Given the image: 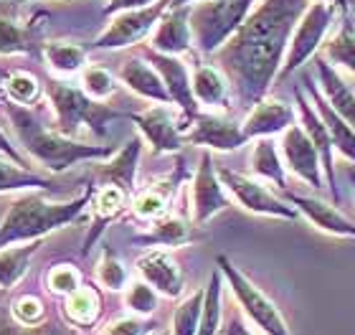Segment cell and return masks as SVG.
Wrapping results in <instances>:
<instances>
[{"mask_svg": "<svg viewBox=\"0 0 355 335\" xmlns=\"http://www.w3.org/2000/svg\"><path fill=\"white\" fill-rule=\"evenodd\" d=\"M307 6L310 0H259L241 28L214 53L241 110L249 112L269 97L279 82L289 38Z\"/></svg>", "mask_w": 355, "mask_h": 335, "instance_id": "cell-1", "label": "cell"}, {"mask_svg": "<svg viewBox=\"0 0 355 335\" xmlns=\"http://www.w3.org/2000/svg\"><path fill=\"white\" fill-rule=\"evenodd\" d=\"M3 112L10 122L18 148L49 173H64L84 160H107L114 153L112 145L74 140V137L61 135L56 127H46L41 114L31 107L13 105L3 99Z\"/></svg>", "mask_w": 355, "mask_h": 335, "instance_id": "cell-2", "label": "cell"}, {"mask_svg": "<svg viewBox=\"0 0 355 335\" xmlns=\"http://www.w3.org/2000/svg\"><path fill=\"white\" fill-rule=\"evenodd\" d=\"M46 194L49 191H23L10 201V209L0 221V249L41 241L53 231L74 223L92 206L94 183H87L69 201H51Z\"/></svg>", "mask_w": 355, "mask_h": 335, "instance_id": "cell-3", "label": "cell"}, {"mask_svg": "<svg viewBox=\"0 0 355 335\" xmlns=\"http://www.w3.org/2000/svg\"><path fill=\"white\" fill-rule=\"evenodd\" d=\"M46 97L53 110V127L74 140H79L82 132L102 140L114 119H130V112H119L107 102H96L79 84H69L61 76L46 79Z\"/></svg>", "mask_w": 355, "mask_h": 335, "instance_id": "cell-4", "label": "cell"}, {"mask_svg": "<svg viewBox=\"0 0 355 335\" xmlns=\"http://www.w3.org/2000/svg\"><path fill=\"white\" fill-rule=\"evenodd\" d=\"M259 0H196L191 3L193 46L203 56H214L241 23L252 15Z\"/></svg>", "mask_w": 355, "mask_h": 335, "instance_id": "cell-5", "label": "cell"}, {"mask_svg": "<svg viewBox=\"0 0 355 335\" xmlns=\"http://www.w3.org/2000/svg\"><path fill=\"white\" fill-rule=\"evenodd\" d=\"M216 267L221 269L223 280H226V287L231 290L239 310L249 318L252 325H257L264 335H295L292 328H289L287 318L282 315L279 305H277L254 280H249L226 254H218V257H216Z\"/></svg>", "mask_w": 355, "mask_h": 335, "instance_id": "cell-6", "label": "cell"}, {"mask_svg": "<svg viewBox=\"0 0 355 335\" xmlns=\"http://www.w3.org/2000/svg\"><path fill=\"white\" fill-rule=\"evenodd\" d=\"M335 18H338V10L333 6H327L322 0H310L307 10H304L302 18L297 21L295 31H292L287 56H284V64H282L279 71V82H284L287 76L295 74L297 69H302L307 61L318 56V51L325 46Z\"/></svg>", "mask_w": 355, "mask_h": 335, "instance_id": "cell-7", "label": "cell"}, {"mask_svg": "<svg viewBox=\"0 0 355 335\" xmlns=\"http://www.w3.org/2000/svg\"><path fill=\"white\" fill-rule=\"evenodd\" d=\"M218 175H221L229 196L246 214L264 216V218H282V221H297V218H302L300 211L284 196L274 194L264 180L246 175V173L231 171V168H218Z\"/></svg>", "mask_w": 355, "mask_h": 335, "instance_id": "cell-8", "label": "cell"}, {"mask_svg": "<svg viewBox=\"0 0 355 335\" xmlns=\"http://www.w3.org/2000/svg\"><path fill=\"white\" fill-rule=\"evenodd\" d=\"M173 6V0H157L148 8H135L122 13L110 15L112 21L104 26V31L92 41V49L96 51H122L130 46L142 44L145 38L153 36L157 21Z\"/></svg>", "mask_w": 355, "mask_h": 335, "instance_id": "cell-9", "label": "cell"}, {"mask_svg": "<svg viewBox=\"0 0 355 335\" xmlns=\"http://www.w3.org/2000/svg\"><path fill=\"white\" fill-rule=\"evenodd\" d=\"M130 122L137 127L145 145L153 155H173L180 153L185 142V122L183 114L173 105H153L145 112H130Z\"/></svg>", "mask_w": 355, "mask_h": 335, "instance_id": "cell-10", "label": "cell"}, {"mask_svg": "<svg viewBox=\"0 0 355 335\" xmlns=\"http://www.w3.org/2000/svg\"><path fill=\"white\" fill-rule=\"evenodd\" d=\"M231 206V196L223 186L218 168L214 163L211 150H203L198 157V168L191 175V221L196 226H206L211 218Z\"/></svg>", "mask_w": 355, "mask_h": 335, "instance_id": "cell-11", "label": "cell"}, {"mask_svg": "<svg viewBox=\"0 0 355 335\" xmlns=\"http://www.w3.org/2000/svg\"><path fill=\"white\" fill-rule=\"evenodd\" d=\"M41 10L23 18L21 0H0V56H41Z\"/></svg>", "mask_w": 355, "mask_h": 335, "instance_id": "cell-12", "label": "cell"}, {"mask_svg": "<svg viewBox=\"0 0 355 335\" xmlns=\"http://www.w3.org/2000/svg\"><path fill=\"white\" fill-rule=\"evenodd\" d=\"M185 142L211 153H234L244 148L249 137L244 132V125L231 117L229 112L200 110L185 132Z\"/></svg>", "mask_w": 355, "mask_h": 335, "instance_id": "cell-13", "label": "cell"}, {"mask_svg": "<svg viewBox=\"0 0 355 335\" xmlns=\"http://www.w3.org/2000/svg\"><path fill=\"white\" fill-rule=\"evenodd\" d=\"M279 153L284 165H287L289 175H295L297 180H302L304 186L315 188V191L327 188L320 153L312 145V140L307 137V132L302 130L300 122H295V125L287 127L279 135Z\"/></svg>", "mask_w": 355, "mask_h": 335, "instance_id": "cell-14", "label": "cell"}, {"mask_svg": "<svg viewBox=\"0 0 355 335\" xmlns=\"http://www.w3.org/2000/svg\"><path fill=\"white\" fill-rule=\"evenodd\" d=\"M142 56L157 69V74L163 79L165 89L171 94V102L178 107V112L183 114L185 127H191V122L198 117V102L193 97V84H191V69L185 67V61L180 56H171V53H160L153 49H142ZM188 132V130H185Z\"/></svg>", "mask_w": 355, "mask_h": 335, "instance_id": "cell-15", "label": "cell"}, {"mask_svg": "<svg viewBox=\"0 0 355 335\" xmlns=\"http://www.w3.org/2000/svg\"><path fill=\"white\" fill-rule=\"evenodd\" d=\"M295 110H297V122L302 125V130L307 132V137H310L312 145H315V148H318V153H320L330 201H333L335 206H340V191H338V180H335V145H333V137H330V132H327V125L322 122L320 112L315 110V105H312L310 97H307V92L302 89V84H300V87H295Z\"/></svg>", "mask_w": 355, "mask_h": 335, "instance_id": "cell-16", "label": "cell"}, {"mask_svg": "<svg viewBox=\"0 0 355 335\" xmlns=\"http://www.w3.org/2000/svg\"><path fill=\"white\" fill-rule=\"evenodd\" d=\"M185 175H188V173H185V160L178 157L175 171L163 175V178L150 180L148 186L137 188V194L132 196V206H130V218L148 226L150 221H155V218L165 216V214H171L173 201H175V196H178V188H180V183L185 180Z\"/></svg>", "mask_w": 355, "mask_h": 335, "instance_id": "cell-17", "label": "cell"}, {"mask_svg": "<svg viewBox=\"0 0 355 335\" xmlns=\"http://www.w3.org/2000/svg\"><path fill=\"white\" fill-rule=\"evenodd\" d=\"M132 196L122 191L114 183H94V198H92V218H89V231L82 244V257H89L92 246L102 239L107 226H112L119 218L130 216Z\"/></svg>", "mask_w": 355, "mask_h": 335, "instance_id": "cell-18", "label": "cell"}, {"mask_svg": "<svg viewBox=\"0 0 355 335\" xmlns=\"http://www.w3.org/2000/svg\"><path fill=\"white\" fill-rule=\"evenodd\" d=\"M135 272L140 280L153 284L160 298L180 300L185 292V272L180 261L168 249H148L135 261Z\"/></svg>", "mask_w": 355, "mask_h": 335, "instance_id": "cell-19", "label": "cell"}, {"mask_svg": "<svg viewBox=\"0 0 355 335\" xmlns=\"http://www.w3.org/2000/svg\"><path fill=\"white\" fill-rule=\"evenodd\" d=\"M148 49L171 56L193 53V31H191V6H171L157 21L153 36L148 38Z\"/></svg>", "mask_w": 355, "mask_h": 335, "instance_id": "cell-20", "label": "cell"}, {"mask_svg": "<svg viewBox=\"0 0 355 335\" xmlns=\"http://www.w3.org/2000/svg\"><path fill=\"white\" fill-rule=\"evenodd\" d=\"M284 198L300 211V216H302L304 221H310L318 231H322L327 237L355 241V221L345 216L335 203H327V201H322V198H312V196L292 194V191H287Z\"/></svg>", "mask_w": 355, "mask_h": 335, "instance_id": "cell-21", "label": "cell"}, {"mask_svg": "<svg viewBox=\"0 0 355 335\" xmlns=\"http://www.w3.org/2000/svg\"><path fill=\"white\" fill-rule=\"evenodd\" d=\"M200 226L185 216H178V214H165V216L155 218V221L148 223V229L135 234L132 244L145 246V249H180V246H188L193 241L200 239Z\"/></svg>", "mask_w": 355, "mask_h": 335, "instance_id": "cell-22", "label": "cell"}, {"mask_svg": "<svg viewBox=\"0 0 355 335\" xmlns=\"http://www.w3.org/2000/svg\"><path fill=\"white\" fill-rule=\"evenodd\" d=\"M193 97L198 102L200 110L208 112H231L234 107V92L221 69L216 64L196 59L191 69Z\"/></svg>", "mask_w": 355, "mask_h": 335, "instance_id": "cell-23", "label": "cell"}, {"mask_svg": "<svg viewBox=\"0 0 355 335\" xmlns=\"http://www.w3.org/2000/svg\"><path fill=\"white\" fill-rule=\"evenodd\" d=\"M295 122H297V110L279 97H264L261 102H257L252 110L246 112V117L241 119L249 142L261 140V137H279Z\"/></svg>", "mask_w": 355, "mask_h": 335, "instance_id": "cell-24", "label": "cell"}, {"mask_svg": "<svg viewBox=\"0 0 355 335\" xmlns=\"http://www.w3.org/2000/svg\"><path fill=\"white\" fill-rule=\"evenodd\" d=\"M142 140L140 135H132L130 140L119 150H114L107 160L96 168V183H114L130 196L137 194V173H140V155H142Z\"/></svg>", "mask_w": 355, "mask_h": 335, "instance_id": "cell-25", "label": "cell"}, {"mask_svg": "<svg viewBox=\"0 0 355 335\" xmlns=\"http://www.w3.org/2000/svg\"><path fill=\"white\" fill-rule=\"evenodd\" d=\"M61 315H64V320H67L69 328L79 330V333L94 330L104 315L102 287L87 280L79 290L61 300Z\"/></svg>", "mask_w": 355, "mask_h": 335, "instance_id": "cell-26", "label": "cell"}, {"mask_svg": "<svg viewBox=\"0 0 355 335\" xmlns=\"http://www.w3.org/2000/svg\"><path fill=\"white\" fill-rule=\"evenodd\" d=\"M119 84H125L132 94L148 99L153 105H173L157 69L145 56H132L119 67Z\"/></svg>", "mask_w": 355, "mask_h": 335, "instance_id": "cell-27", "label": "cell"}, {"mask_svg": "<svg viewBox=\"0 0 355 335\" xmlns=\"http://www.w3.org/2000/svg\"><path fill=\"white\" fill-rule=\"evenodd\" d=\"M302 89L307 92L310 102L315 105V110L320 112L322 122L327 125V132H330V137H333L335 153H340L345 160H350V163L355 165V127L350 125L345 117H340L333 107L327 105L325 97L320 94V89L315 87V82H312V74L302 76Z\"/></svg>", "mask_w": 355, "mask_h": 335, "instance_id": "cell-28", "label": "cell"}, {"mask_svg": "<svg viewBox=\"0 0 355 335\" xmlns=\"http://www.w3.org/2000/svg\"><path fill=\"white\" fill-rule=\"evenodd\" d=\"M315 76H318V89L325 97V102L333 107L340 117H345L355 127V92L340 74L338 69L325 59L315 56Z\"/></svg>", "mask_w": 355, "mask_h": 335, "instance_id": "cell-29", "label": "cell"}, {"mask_svg": "<svg viewBox=\"0 0 355 335\" xmlns=\"http://www.w3.org/2000/svg\"><path fill=\"white\" fill-rule=\"evenodd\" d=\"M249 163H252L254 178L264 180L266 186H274L282 194L289 191V171L287 165H284V160H282L279 142H274V137L254 140Z\"/></svg>", "mask_w": 355, "mask_h": 335, "instance_id": "cell-30", "label": "cell"}, {"mask_svg": "<svg viewBox=\"0 0 355 335\" xmlns=\"http://www.w3.org/2000/svg\"><path fill=\"white\" fill-rule=\"evenodd\" d=\"M87 53H89V49L79 44V41L53 38V41H44L41 59L49 64V69H51L56 76L69 79V76H76L84 71V67L89 64Z\"/></svg>", "mask_w": 355, "mask_h": 335, "instance_id": "cell-31", "label": "cell"}, {"mask_svg": "<svg viewBox=\"0 0 355 335\" xmlns=\"http://www.w3.org/2000/svg\"><path fill=\"white\" fill-rule=\"evenodd\" d=\"M44 246V239L41 241H28V244H13L0 249V292L6 295L8 290H13L15 284L21 282L26 272L31 267V259L33 254Z\"/></svg>", "mask_w": 355, "mask_h": 335, "instance_id": "cell-32", "label": "cell"}, {"mask_svg": "<svg viewBox=\"0 0 355 335\" xmlns=\"http://www.w3.org/2000/svg\"><path fill=\"white\" fill-rule=\"evenodd\" d=\"M46 94V87L41 84L36 74H31L26 69H13L8 71L3 84H0V97L6 102H13V105L21 107H33L38 105Z\"/></svg>", "mask_w": 355, "mask_h": 335, "instance_id": "cell-33", "label": "cell"}, {"mask_svg": "<svg viewBox=\"0 0 355 335\" xmlns=\"http://www.w3.org/2000/svg\"><path fill=\"white\" fill-rule=\"evenodd\" d=\"M223 287H226V280H223L221 269L216 267L211 275H208V282L203 284V310H200V325L198 335H218L223 328Z\"/></svg>", "mask_w": 355, "mask_h": 335, "instance_id": "cell-34", "label": "cell"}, {"mask_svg": "<svg viewBox=\"0 0 355 335\" xmlns=\"http://www.w3.org/2000/svg\"><path fill=\"white\" fill-rule=\"evenodd\" d=\"M322 56L335 69H343V71L355 76V26L345 13H343L338 31L333 36H327L325 46H322Z\"/></svg>", "mask_w": 355, "mask_h": 335, "instance_id": "cell-35", "label": "cell"}, {"mask_svg": "<svg viewBox=\"0 0 355 335\" xmlns=\"http://www.w3.org/2000/svg\"><path fill=\"white\" fill-rule=\"evenodd\" d=\"M51 180L33 173L26 165L15 163L0 153V194H23V191H49Z\"/></svg>", "mask_w": 355, "mask_h": 335, "instance_id": "cell-36", "label": "cell"}, {"mask_svg": "<svg viewBox=\"0 0 355 335\" xmlns=\"http://www.w3.org/2000/svg\"><path fill=\"white\" fill-rule=\"evenodd\" d=\"M94 277H96V284L107 292H125L127 284H130V269L125 267V261L119 259V254L107 244L102 246Z\"/></svg>", "mask_w": 355, "mask_h": 335, "instance_id": "cell-37", "label": "cell"}, {"mask_svg": "<svg viewBox=\"0 0 355 335\" xmlns=\"http://www.w3.org/2000/svg\"><path fill=\"white\" fill-rule=\"evenodd\" d=\"M203 295H206V290L198 287V290H193L191 295L180 298L178 307L173 310V320H171L173 335H198L200 310H203Z\"/></svg>", "mask_w": 355, "mask_h": 335, "instance_id": "cell-38", "label": "cell"}, {"mask_svg": "<svg viewBox=\"0 0 355 335\" xmlns=\"http://www.w3.org/2000/svg\"><path fill=\"white\" fill-rule=\"evenodd\" d=\"M44 280H46V290L59 300L69 298L71 292H76L84 282H87L84 272L76 267V264H71V261H59V264H53V267L46 272Z\"/></svg>", "mask_w": 355, "mask_h": 335, "instance_id": "cell-39", "label": "cell"}, {"mask_svg": "<svg viewBox=\"0 0 355 335\" xmlns=\"http://www.w3.org/2000/svg\"><path fill=\"white\" fill-rule=\"evenodd\" d=\"M79 87L87 92L89 97L96 99V102H107L117 94L119 84L114 79L110 69L99 67V64H87L84 71L79 74Z\"/></svg>", "mask_w": 355, "mask_h": 335, "instance_id": "cell-40", "label": "cell"}, {"mask_svg": "<svg viewBox=\"0 0 355 335\" xmlns=\"http://www.w3.org/2000/svg\"><path fill=\"white\" fill-rule=\"evenodd\" d=\"M157 305H160V292L153 284H148L140 277L130 280V284H127L125 290V307L130 313L142 315V318H153Z\"/></svg>", "mask_w": 355, "mask_h": 335, "instance_id": "cell-41", "label": "cell"}, {"mask_svg": "<svg viewBox=\"0 0 355 335\" xmlns=\"http://www.w3.org/2000/svg\"><path fill=\"white\" fill-rule=\"evenodd\" d=\"M10 315L23 328H41L49 320L46 302L38 295H21V298H15L10 302Z\"/></svg>", "mask_w": 355, "mask_h": 335, "instance_id": "cell-42", "label": "cell"}, {"mask_svg": "<svg viewBox=\"0 0 355 335\" xmlns=\"http://www.w3.org/2000/svg\"><path fill=\"white\" fill-rule=\"evenodd\" d=\"M153 328H155V320L130 313L110 320L99 330V335H153Z\"/></svg>", "mask_w": 355, "mask_h": 335, "instance_id": "cell-43", "label": "cell"}, {"mask_svg": "<svg viewBox=\"0 0 355 335\" xmlns=\"http://www.w3.org/2000/svg\"><path fill=\"white\" fill-rule=\"evenodd\" d=\"M0 335H76V333L74 328H67L64 333H59V330L46 328V325H41V328H23V325H18L13 320V315H10L8 320H0Z\"/></svg>", "mask_w": 355, "mask_h": 335, "instance_id": "cell-44", "label": "cell"}, {"mask_svg": "<svg viewBox=\"0 0 355 335\" xmlns=\"http://www.w3.org/2000/svg\"><path fill=\"white\" fill-rule=\"evenodd\" d=\"M157 3V0H107V6H104L102 13L104 15H114V13H122V10H135V8H148Z\"/></svg>", "mask_w": 355, "mask_h": 335, "instance_id": "cell-45", "label": "cell"}, {"mask_svg": "<svg viewBox=\"0 0 355 335\" xmlns=\"http://www.w3.org/2000/svg\"><path fill=\"white\" fill-rule=\"evenodd\" d=\"M223 335H254L252 328L246 325L244 320V313H234L226 318V323H223V328H221Z\"/></svg>", "mask_w": 355, "mask_h": 335, "instance_id": "cell-46", "label": "cell"}, {"mask_svg": "<svg viewBox=\"0 0 355 335\" xmlns=\"http://www.w3.org/2000/svg\"><path fill=\"white\" fill-rule=\"evenodd\" d=\"M0 153H3L6 157H10V160H15V163L26 165V153H23L18 145H13V142H10V137L6 135V130H3V127H0ZM26 168H28V165H26Z\"/></svg>", "mask_w": 355, "mask_h": 335, "instance_id": "cell-47", "label": "cell"}, {"mask_svg": "<svg viewBox=\"0 0 355 335\" xmlns=\"http://www.w3.org/2000/svg\"><path fill=\"white\" fill-rule=\"evenodd\" d=\"M322 3H327V6H333L338 13H348L350 8L355 6V0H322Z\"/></svg>", "mask_w": 355, "mask_h": 335, "instance_id": "cell-48", "label": "cell"}, {"mask_svg": "<svg viewBox=\"0 0 355 335\" xmlns=\"http://www.w3.org/2000/svg\"><path fill=\"white\" fill-rule=\"evenodd\" d=\"M348 180H350V186H353V191H355V168H353V165L348 168Z\"/></svg>", "mask_w": 355, "mask_h": 335, "instance_id": "cell-49", "label": "cell"}, {"mask_svg": "<svg viewBox=\"0 0 355 335\" xmlns=\"http://www.w3.org/2000/svg\"><path fill=\"white\" fill-rule=\"evenodd\" d=\"M196 0H173V6H191Z\"/></svg>", "mask_w": 355, "mask_h": 335, "instance_id": "cell-50", "label": "cell"}, {"mask_svg": "<svg viewBox=\"0 0 355 335\" xmlns=\"http://www.w3.org/2000/svg\"><path fill=\"white\" fill-rule=\"evenodd\" d=\"M153 335H173L171 330H157V333H153Z\"/></svg>", "mask_w": 355, "mask_h": 335, "instance_id": "cell-51", "label": "cell"}, {"mask_svg": "<svg viewBox=\"0 0 355 335\" xmlns=\"http://www.w3.org/2000/svg\"><path fill=\"white\" fill-rule=\"evenodd\" d=\"M0 295H3V292H0Z\"/></svg>", "mask_w": 355, "mask_h": 335, "instance_id": "cell-52", "label": "cell"}]
</instances>
